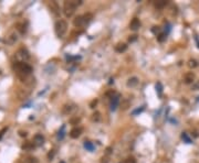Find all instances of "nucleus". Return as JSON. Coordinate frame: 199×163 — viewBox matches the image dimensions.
I'll list each match as a JSON object with an SVG mask.
<instances>
[{
  "instance_id": "f257e3e1",
  "label": "nucleus",
  "mask_w": 199,
  "mask_h": 163,
  "mask_svg": "<svg viewBox=\"0 0 199 163\" xmlns=\"http://www.w3.org/2000/svg\"><path fill=\"white\" fill-rule=\"evenodd\" d=\"M82 4V1H65L63 4V11L66 17H72L73 13L75 12V9L78 6Z\"/></svg>"
},
{
  "instance_id": "f03ea898",
  "label": "nucleus",
  "mask_w": 199,
  "mask_h": 163,
  "mask_svg": "<svg viewBox=\"0 0 199 163\" xmlns=\"http://www.w3.org/2000/svg\"><path fill=\"white\" fill-rule=\"evenodd\" d=\"M54 30L55 34L59 38H62L65 34V32L68 31V23H66V21L65 20H58L54 24Z\"/></svg>"
},
{
  "instance_id": "7ed1b4c3",
  "label": "nucleus",
  "mask_w": 199,
  "mask_h": 163,
  "mask_svg": "<svg viewBox=\"0 0 199 163\" xmlns=\"http://www.w3.org/2000/svg\"><path fill=\"white\" fill-rule=\"evenodd\" d=\"M13 69H15L18 73L23 74L25 76L29 75L30 73L32 72V67H31L29 64H27V63H22V62H18V63H16L15 66H13Z\"/></svg>"
},
{
  "instance_id": "20e7f679",
  "label": "nucleus",
  "mask_w": 199,
  "mask_h": 163,
  "mask_svg": "<svg viewBox=\"0 0 199 163\" xmlns=\"http://www.w3.org/2000/svg\"><path fill=\"white\" fill-rule=\"evenodd\" d=\"M73 24H74V27H76V28H81V27L85 26V24H86V22H85V20H84L83 15H78V17L74 19Z\"/></svg>"
},
{
  "instance_id": "39448f33",
  "label": "nucleus",
  "mask_w": 199,
  "mask_h": 163,
  "mask_svg": "<svg viewBox=\"0 0 199 163\" xmlns=\"http://www.w3.org/2000/svg\"><path fill=\"white\" fill-rule=\"evenodd\" d=\"M49 8H50L51 12H52L53 15H59V13H60V8H59L58 4H57L55 1H51L50 4H49Z\"/></svg>"
},
{
  "instance_id": "423d86ee",
  "label": "nucleus",
  "mask_w": 199,
  "mask_h": 163,
  "mask_svg": "<svg viewBox=\"0 0 199 163\" xmlns=\"http://www.w3.org/2000/svg\"><path fill=\"white\" fill-rule=\"evenodd\" d=\"M82 133V129L81 128H73L72 130L70 131V137L72 138V139H78V138L81 136Z\"/></svg>"
},
{
  "instance_id": "0eeeda50",
  "label": "nucleus",
  "mask_w": 199,
  "mask_h": 163,
  "mask_svg": "<svg viewBox=\"0 0 199 163\" xmlns=\"http://www.w3.org/2000/svg\"><path fill=\"white\" fill-rule=\"evenodd\" d=\"M139 27H141V22H139V20H138L137 18H134L132 21H130V28L133 31H136V30L139 29Z\"/></svg>"
},
{
  "instance_id": "6e6552de",
  "label": "nucleus",
  "mask_w": 199,
  "mask_h": 163,
  "mask_svg": "<svg viewBox=\"0 0 199 163\" xmlns=\"http://www.w3.org/2000/svg\"><path fill=\"white\" fill-rule=\"evenodd\" d=\"M119 105V95H116L112 98V103H111V110H115Z\"/></svg>"
},
{
  "instance_id": "1a4fd4ad",
  "label": "nucleus",
  "mask_w": 199,
  "mask_h": 163,
  "mask_svg": "<svg viewBox=\"0 0 199 163\" xmlns=\"http://www.w3.org/2000/svg\"><path fill=\"white\" fill-rule=\"evenodd\" d=\"M194 80H195V74H194L192 72L187 73L184 77V82L186 84H192V82H194Z\"/></svg>"
},
{
  "instance_id": "9d476101",
  "label": "nucleus",
  "mask_w": 199,
  "mask_h": 163,
  "mask_svg": "<svg viewBox=\"0 0 199 163\" xmlns=\"http://www.w3.org/2000/svg\"><path fill=\"white\" fill-rule=\"evenodd\" d=\"M127 50V45L125 43H119L115 46V51L117 53H123Z\"/></svg>"
},
{
  "instance_id": "9b49d317",
  "label": "nucleus",
  "mask_w": 199,
  "mask_h": 163,
  "mask_svg": "<svg viewBox=\"0 0 199 163\" xmlns=\"http://www.w3.org/2000/svg\"><path fill=\"white\" fill-rule=\"evenodd\" d=\"M34 142H36L37 145H43V142H44L43 136H42V134H36V136H34Z\"/></svg>"
},
{
  "instance_id": "f8f14e48",
  "label": "nucleus",
  "mask_w": 199,
  "mask_h": 163,
  "mask_svg": "<svg viewBox=\"0 0 199 163\" xmlns=\"http://www.w3.org/2000/svg\"><path fill=\"white\" fill-rule=\"evenodd\" d=\"M138 84V78L137 77H132L130 80H127V86L128 87H135L137 86Z\"/></svg>"
},
{
  "instance_id": "ddd939ff",
  "label": "nucleus",
  "mask_w": 199,
  "mask_h": 163,
  "mask_svg": "<svg viewBox=\"0 0 199 163\" xmlns=\"http://www.w3.org/2000/svg\"><path fill=\"white\" fill-rule=\"evenodd\" d=\"M167 4H168V1H166V0H159V1L155 2V6L157 9H163L165 6H167Z\"/></svg>"
},
{
  "instance_id": "4468645a",
  "label": "nucleus",
  "mask_w": 199,
  "mask_h": 163,
  "mask_svg": "<svg viewBox=\"0 0 199 163\" xmlns=\"http://www.w3.org/2000/svg\"><path fill=\"white\" fill-rule=\"evenodd\" d=\"M84 148L86 149L87 151H90V152H93V151H94V149H95V147H94V145H93L92 142L85 141V142H84Z\"/></svg>"
},
{
  "instance_id": "2eb2a0df",
  "label": "nucleus",
  "mask_w": 199,
  "mask_h": 163,
  "mask_svg": "<svg viewBox=\"0 0 199 163\" xmlns=\"http://www.w3.org/2000/svg\"><path fill=\"white\" fill-rule=\"evenodd\" d=\"M130 106V102L128 100V99H123L122 103H121V108H122V110H126V109H128Z\"/></svg>"
},
{
  "instance_id": "dca6fc26",
  "label": "nucleus",
  "mask_w": 199,
  "mask_h": 163,
  "mask_svg": "<svg viewBox=\"0 0 199 163\" xmlns=\"http://www.w3.org/2000/svg\"><path fill=\"white\" fill-rule=\"evenodd\" d=\"M92 119L94 120L95 122L100 121V120H101V114H100L98 111H95L94 114H93V117H92Z\"/></svg>"
},
{
  "instance_id": "f3484780",
  "label": "nucleus",
  "mask_w": 199,
  "mask_h": 163,
  "mask_svg": "<svg viewBox=\"0 0 199 163\" xmlns=\"http://www.w3.org/2000/svg\"><path fill=\"white\" fill-rule=\"evenodd\" d=\"M83 18H84V20H85V22H86V24H87V23H89V22L93 19V15H92V13H86V15H83Z\"/></svg>"
},
{
  "instance_id": "a211bd4d",
  "label": "nucleus",
  "mask_w": 199,
  "mask_h": 163,
  "mask_svg": "<svg viewBox=\"0 0 199 163\" xmlns=\"http://www.w3.org/2000/svg\"><path fill=\"white\" fill-rule=\"evenodd\" d=\"M64 129H65V126H62L61 130L59 131V134H58V138L61 140V139H63L64 138Z\"/></svg>"
},
{
  "instance_id": "6ab92c4d",
  "label": "nucleus",
  "mask_w": 199,
  "mask_h": 163,
  "mask_svg": "<svg viewBox=\"0 0 199 163\" xmlns=\"http://www.w3.org/2000/svg\"><path fill=\"white\" fill-rule=\"evenodd\" d=\"M157 40H158L159 42H164V41L166 40V33H162V34H159V35L157 36Z\"/></svg>"
},
{
  "instance_id": "aec40b11",
  "label": "nucleus",
  "mask_w": 199,
  "mask_h": 163,
  "mask_svg": "<svg viewBox=\"0 0 199 163\" xmlns=\"http://www.w3.org/2000/svg\"><path fill=\"white\" fill-rule=\"evenodd\" d=\"M181 138H183L185 141H186V143H190V142H192L190 138H189L188 136H187V133H185V132H184L183 134H181Z\"/></svg>"
},
{
  "instance_id": "412c9836",
  "label": "nucleus",
  "mask_w": 199,
  "mask_h": 163,
  "mask_svg": "<svg viewBox=\"0 0 199 163\" xmlns=\"http://www.w3.org/2000/svg\"><path fill=\"white\" fill-rule=\"evenodd\" d=\"M156 91H158L159 95L162 94V91H163V87H162V84H160V83L156 84Z\"/></svg>"
},
{
  "instance_id": "4be33fe9",
  "label": "nucleus",
  "mask_w": 199,
  "mask_h": 163,
  "mask_svg": "<svg viewBox=\"0 0 199 163\" xmlns=\"http://www.w3.org/2000/svg\"><path fill=\"white\" fill-rule=\"evenodd\" d=\"M125 163H136V160H135L134 156H128V158L125 160Z\"/></svg>"
},
{
  "instance_id": "5701e85b",
  "label": "nucleus",
  "mask_w": 199,
  "mask_h": 163,
  "mask_svg": "<svg viewBox=\"0 0 199 163\" xmlns=\"http://www.w3.org/2000/svg\"><path fill=\"white\" fill-rule=\"evenodd\" d=\"M188 65H189V67H196L198 64H197V62H196L195 60H190L188 63Z\"/></svg>"
},
{
  "instance_id": "b1692460",
  "label": "nucleus",
  "mask_w": 199,
  "mask_h": 163,
  "mask_svg": "<svg viewBox=\"0 0 199 163\" xmlns=\"http://www.w3.org/2000/svg\"><path fill=\"white\" fill-rule=\"evenodd\" d=\"M54 156H55V151L54 150H51L50 152H49V154H48V158L50 160H52L53 158H54Z\"/></svg>"
},
{
  "instance_id": "393cba45",
  "label": "nucleus",
  "mask_w": 199,
  "mask_h": 163,
  "mask_svg": "<svg viewBox=\"0 0 199 163\" xmlns=\"http://www.w3.org/2000/svg\"><path fill=\"white\" fill-rule=\"evenodd\" d=\"M192 89H194V91H198L199 89V80L192 84Z\"/></svg>"
},
{
  "instance_id": "a878e982",
  "label": "nucleus",
  "mask_w": 199,
  "mask_h": 163,
  "mask_svg": "<svg viewBox=\"0 0 199 163\" xmlns=\"http://www.w3.org/2000/svg\"><path fill=\"white\" fill-rule=\"evenodd\" d=\"M79 121H80L79 118H72V119L70 120V122L72 123V125H76V123L79 122Z\"/></svg>"
},
{
  "instance_id": "bb28decb",
  "label": "nucleus",
  "mask_w": 199,
  "mask_h": 163,
  "mask_svg": "<svg viewBox=\"0 0 199 163\" xmlns=\"http://www.w3.org/2000/svg\"><path fill=\"white\" fill-rule=\"evenodd\" d=\"M143 110H144V107H142L141 109H136V110H134V111H133V115L135 116V115H137V114H141Z\"/></svg>"
},
{
  "instance_id": "cd10ccee",
  "label": "nucleus",
  "mask_w": 199,
  "mask_h": 163,
  "mask_svg": "<svg viewBox=\"0 0 199 163\" xmlns=\"http://www.w3.org/2000/svg\"><path fill=\"white\" fill-rule=\"evenodd\" d=\"M22 148L23 149H31V148H33V145H31V143H27V145H22Z\"/></svg>"
},
{
  "instance_id": "c85d7f7f",
  "label": "nucleus",
  "mask_w": 199,
  "mask_h": 163,
  "mask_svg": "<svg viewBox=\"0 0 199 163\" xmlns=\"http://www.w3.org/2000/svg\"><path fill=\"white\" fill-rule=\"evenodd\" d=\"M115 94V93H114V91H107V93H106V96H107V97H111V98H113V95Z\"/></svg>"
},
{
  "instance_id": "c756f323",
  "label": "nucleus",
  "mask_w": 199,
  "mask_h": 163,
  "mask_svg": "<svg viewBox=\"0 0 199 163\" xmlns=\"http://www.w3.org/2000/svg\"><path fill=\"white\" fill-rule=\"evenodd\" d=\"M136 40H137V35H132L130 39H128L130 42H134V41H136Z\"/></svg>"
},
{
  "instance_id": "7c9ffc66",
  "label": "nucleus",
  "mask_w": 199,
  "mask_h": 163,
  "mask_svg": "<svg viewBox=\"0 0 199 163\" xmlns=\"http://www.w3.org/2000/svg\"><path fill=\"white\" fill-rule=\"evenodd\" d=\"M96 103H98V100H93V102L91 103V108H94V106L96 105Z\"/></svg>"
},
{
  "instance_id": "2f4dec72",
  "label": "nucleus",
  "mask_w": 199,
  "mask_h": 163,
  "mask_svg": "<svg viewBox=\"0 0 199 163\" xmlns=\"http://www.w3.org/2000/svg\"><path fill=\"white\" fill-rule=\"evenodd\" d=\"M111 153H112V148H107V149H106V154H107V156H110Z\"/></svg>"
},
{
  "instance_id": "473e14b6",
  "label": "nucleus",
  "mask_w": 199,
  "mask_h": 163,
  "mask_svg": "<svg viewBox=\"0 0 199 163\" xmlns=\"http://www.w3.org/2000/svg\"><path fill=\"white\" fill-rule=\"evenodd\" d=\"M20 136H21V137H25V136H27V132H20Z\"/></svg>"
},
{
  "instance_id": "72a5a7b5",
  "label": "nucleus",
  "mask_w": 199,
  "mask_h": 163,
  "mask_svg": "<svg viewBox=\"0 0 199 163\" xmlns=\"http://www.w3.org/2000/svg\"><path fill=\"white\" fill-rule=\"evenodd\" d=\"M59 163H65V162H64V161H60Z\"/></svg>"
}]
</instances>
